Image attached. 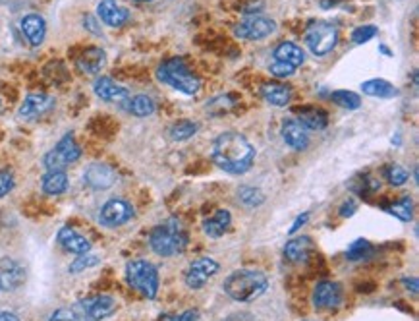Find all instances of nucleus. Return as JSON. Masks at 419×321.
<instances>
[{
  "mask_svg": "<svg viewBox=\"0 0 419 321\" xmlns=\"http://www.w3.org/2000/svg\"><path fill=\"white\" fill-rule=\"evenodd\" d=\"M0 321H20V318L10 310H2L0 311Z\"/></svg>",
  "mask_w": 419,
  "mask_h": 321,
  "instance_id": "nucleus-47",
  "label": "nucleus"
},
{
  "mask_svg": "<svg viewBox=\"0 0 419 321\" xmlns=\"http://www.w3.org/2000/svg\"><path fill=\"white\" fill-rule=\"evenodd\" d=\"M135 215V209L130 201L120 199V197H114L109 199L104 206L101 208L99 213V221H101L104 227H122L126 223H130Z\"/></svg>",
  "mask_w": 419,
  "mask_h": 321,
  "instance_id": "nucleus-9",
  "label": "nucleus"
},
{
  "mask_svg": "<svg viewBox=\"0 0 419 321\" xmlns=\"http://www.w3.org/2000/svg\"><path fill=\"white\" fill-rule=\"evenodd\" d=\"M238 199L246 206V208H259L263 201H265V196L259 188L253 186H242L238 190Z\"/></svg>",
  "mask_w": 419,
  "mask_h": 321,
  "instance_id": "nucleus-33",
  "label": "nucleus"
},
{
  "mask_svg": "<svg viewBox=\"0 0 419 321\" xmlns=\"http://www.w3.org/2000/svg\"><path fill=\"white\" fill-rule=\"evenodd\" d=\"M157 80L174 87L184 95H195L201 89V80L195 76L182 58H168L157 68Z\"/></svg>",
  "mask_w": 419,
  "mask_h": 321,
  "instance_id": "nucleus-4",
  "label": "nucleus"
},
{
  "mask_svg": "<svg viewBox=\"0 0 419 321\" xmlns=\"http://www.w3.org/2000/svg\"><path fill=\"white\" fill-rule=\"evenodd\" d=\"M99 263H101V258L95 256V254H91V252H87V254L78 256L76 261L70 263V273H82V271H87L91 269V267H95V265H99Z\"/></svg>",
  "mask_w": 419,
  "mask_h": 321,
  "instance_id": "nucleus-35",
  "label": "nucleus"
},
{
  "mask_svg": "<svg viewBox=\"0 0 419 321\" xmlns=\"http://www.w3.org/2000/svg\"><path fill=\"white\" fill-rule=\"evenodd\" d=\"M93 91H95V95H97L99 99L106 101V103H120V101H126V99L130 97L128 87L116 83L113 78H109V76L97 78L95 83H93Z\"/></svg>",
  "mask_w": 419,
  "mask_h": 321,
  "instance_id": "nucleus-16",
  "label": "nucleus"
},
{
  "mask_svg": "<svg viewBox=\"0 0 419 321\" xmlns=\"http://www.w3.org/2000/svg\"><path fill=\"white\" fill-rule=\"evenodd\" d=\"M313 304L319 310H332L342 304V287L332 280L319 283L313 290Z\"/></svg>",
  "mask_w": 419,
  "mask_h": 321,
  "instance_id": "nucleus-14",
  "label": "nucleus"
},
{
  "mask_svg": "<svg viewBox=\"0 0 419 321\" xmlns=\"http://www.w3.org/2000/svg\"><path fill=\"white\" fill-rule=\"evenodd\" d=\"M213 161L230 175H244L256 161V149L240 132H225L213 142Z\"/></svg>",
  "mask_w": 419,
  "mask_h": 321,
  "instance_id": "nucleus-1",
  "label": "nucleus"
},
{
  "mask_svg": "<svg viewBox=\"0 0 419 321\" xmlns=\"http://www.w3.org/2000/svg\"><path fill=\"white\" fill-rule=\"evenodd\" d=\"M307 221H309V213H307V211H306V213H302L299 217H296V221H294V225L290 227V230H288V232H290V234H294L296 230H299V228L306 225Z\"/></svg>",
  "mask_w": 419,
  "mask_h": 321,
  "instance_id": "nucleus-43",
  "label": "nucleus"
},
{
  "mask_svg": "<svg viewBox=\"0 0 419 321\" xmlns=\"http://www.w3.org/2000/svg\"><path fill=\"white\" fill-rule=\"evenodd\" d=\"M197 132V124L194 120H176L170 128H168V135L174 142H184V140H190L192 135H195Z\"/></svg>",
  "mask_w": 419,
  "mask_h": 321,
  "instance_id": "nucleus-30",
  "label": "nucleus"
},
{
  "mask_svg": "<svg viewBox=\"0 0 419 321\" xmlns=\"http://www.w3.org/2000/svg\"><path fill=\"white\" fill-rule=\"evenodd\" d=\"M273 58H275L276 63L290 64V66L297 68V66H302V64L306 63V52L302 51L296 43L284 41L280 43L275 51H273Z\"/></svg>",
  "mask_w": 419,
  "mask_h": 321,
  "instance_id": "nucleus-25",
  "label": "nucleus"
},
{
  "mask_svg": "<svg viewBox=\"0 0 419 321\" xmlns=\"http://www.w3.org/2000/svg\"><path fill=\"white\" fill-rule=\"evenodd\" d=\"M230 223H232V215L230 211L226 209H218L215 215H211L209 219L203 221V232L209 236V239H220L225 234L226 230L230 228Z\"/></svg>",
  "mask_w": 419,
  "mask_h": 321,
  "instance_id": "nucleus-26",
  "label": "nucleus"
},
{
  "mask_svg": "<svg viewBox=\"0 0 419 321\" xmlns=\"http://www.w3.org/2000/svg\"><path fill=\"white\" fill-rule=\"evenodd\" d=\"M54 109V99L51 95L45 93H31L23 99V103L20 107V118L23 120H35L43 114L51 113Z\"/></svg>",
  "mask_w": 419,
  "mask_h": 321,
  "instance_id": "nucleus-15",
  "label": "nucleus"
},
{
  "mask_svg": "<svg viewBox=\"0 0 419 321\" xmlns=\"http://www.w3.org/2000/svg\"><path fill=\"white\" fill-rule=\"evenodd\" d=\"M80 157H82V147L78 145L73 134H66L43 157V165L47 170H64L68 165L76 163Z\"/></svg>",
  "mask_w": 419,
  "mask_h": 321,
  "instance_id": "nucleus-7",
  "label": "nucleus"
},
{
  "mask_svg": "<svg viewBox=\"0 0 419 321\" xmlns=\"http://www.w3.org/2000/svg\"><path fill=\"white\" fill-rule=\"evenodd\" d=\"M14 188V177L10 170H0V197L8 196Z\"/></svg>",
  "mask_w": 419,
  "mask_h": 321,
  "instance_id": "nucleus-39",
  "label": "nucleus"
},
{
  "mask_svg": "<svg viewBox=\"0 0 419 321\" xmlns=\"http://www.w3.org/2000/svg\"><path fill=\"white\" fill-rule=\"evenodd\" d=\"M276 32V21L265 16H249L244 21H240L234 27V35L240 39H247V41H261L267 39L269 35Z\"/></svg>",
  "mask_w": 419,
  "mask_h": 321,
  "instance_id": "nucleus-8",
  "label": "nucleus"
},
{
  "mask_svg": "<svg viewBox=\"0 0 419 321\" xmlns=\"http://www.w3.org/2000/svg\"><path fill=\"white\" fill-rule=\"evenodd\" d=\"M126 280L147 300H153L159 292V271L147 259H133L126 265Z\"/></svg>",
  "mask_w": 419,
  "mask_h": 321,
  "instance_id": "nucleus-5",
  "label": "nucleus"
},
{
  "mask_svg": "<svg viewBox=\"0 0 419 321\" xmlns=\"http://www.w3.org/2000/svg\"><path fill=\"white\" fill-rule=\"evenodd\" d=\"M404 285H406V289L411 290V294H418L419 292L418 279H416V277H411V279H404Z\"/></svg>",
  "mask_w": 419,
  "mask_h": 321,
  "instance_id": "nucleus-46",
  "label": "nucleus"
},
{
  "mask_svg": "<svg viewBox=\"0 0 419 321\" xmlns=\"http://www.w3.org/2000/svg\"><path fill=\"white\" fill-rule=\"evenodd\" d=\"M58 242H60V246L66 252L76 254V256H82V254L91 252V242L72 227H62L58 230Z\"/></svg>",
  "mask_w": 419,
  "mask_h": 321,
  "instance_id": "nucleus-18",
  "label": "nucleus"
},
{
  "mask_svg": "<svg viewBox=\"0 0 419 321\" xmlns=\"http://www.w3.org/2000/svg\"><path fill=\"white\" fill-rule=\"evenodd\" d=\"M306 45L315 56H327L338 45V27L330 21H311L306 30Z\"/></svg>",
  "mask_w": 419,
  "mask_h": 321,
  "instance_id": "nucleus-6",
  "label": "nucleus"
},
{
  "mask_svg": "<svg viewBox=\"0 0 419 321\" xmlns=\"http://www.w3.org/2000/svg\"><path fill=\"white\" fill-rule=\"evenodd\" d=\"M149 246L161 258H172L182 254L188 246V232L178 219H168L151 230Z\"/></svg>",
  "mask_w": 419,
  "mask_h": 321,
  "instance_id": "nucleus-3",
  "label": "nucleus"
},
{
  "mask_svg": "<svg viewBox=\"0 0 419 321\" xmlns=\"http://www.w3.org/2000/svg\"><path fill=\"white\" fill-rule=\"evenodd\" d=\"M101 21L97 20L95 16H91V14H87L85 18H83V27L87 30V32L95 33V35H101V25H99Z\"/></svg>",
  "mask_w": 419,
  "mask_h": 321,
  "instance_id": "nucleus-40",
  "label": "nucleus"
},
{
  "mask_svg": "<svg viewBox=\"0 0 419 321\" xmlns=\"http://www.w3.org/2000/svg\"><path fill=\"white\" fill-rule=\"evenodd\" d=\"M116 170L104 163H93L83 173V182L93 190H109L116 184Z\"/></svg>",
  "mask_w": 419,
  "mask_h": 321,
  "instance_id": "nucleus-13",
  "label": "nucleus"
},
{
  "mask_svg": "<svg viewBox=\"0 0 419 321\" xmlns=\"http://www.w3.org/2000/svg\"><path fill=\"white\" fill-rule=\"evenodd\" d=\"M269 70H271V74H273L275 78H280V80L290 78V76L296 74V68H294V66H290V64H284V63H276V60L269 66Z\"/></svg>",
  "mask_w": 419,
  "mask_h": 321,
  "instance_id": "nucleus-38",
  "label": "nucleus"
},
{
  "mask_svg": "<svg viewBox=\"0 0 419 321\" xmlns=\"http://www.w3.org/2000/svg\"><path fill=\"white\" fill-rule=\"evenodd\" d=\"M97 16L109 27H122L130 18V12L120 6L116 0H101L97 6Z\"/></svg>",
  "mask_w": 419,
  "mask_h": 321,
  "instance_id": "nucleus-17",
  "label": "nucleus"
},
{
  "mask_svg": "<svg viewBox=\"0 0 419 321\" xmlns=\"http://www.w3.org/2000/svg\"><path fill=\"white\" fill-rule=\"evenodd\" d=\"M361 91L369 97H378V99H390V97L398 95V89L389 80H383V78H373V80L363 82Z\"/></svg>",
  "mask_w": 419,
  "mask_h": 321,
  "instance_id": "nucleus-29",
  "label": "nucleus"
},
{
  "mask_svg": "<svg viewBox=\"0 0 419 321\" xmlns=\"http://www.w3.org/2000/svg\"><path fill=\"white\" fill-rule=\"evenodd\" d=\"M25 267L14 258H0V292H14L25 283Z\"/></svg>",
  "mask_w": 419,
  "mask_h": 321,
  "instance_id": "nucleus-12",
  "label": "nucleus"
},
{
  "mask_svg": "<svg viewBox=\"0 0 419 321\" xmlns=\"http://www.w3.org/2000/svg\"><path fill=\"white\" fill-rule=\"evenodd\" d=\"M223 321H256V320L251 318V313H232V316H228V318Z\"/></svg>",
  "mask_w": 419,
  "mask_h": 321,
  "instance_id": "nucleus-45",
  "label": "nucleus"
},
{
  "mask_svg": "<svg viewBox=\"0 0 419 321\" xmlns=\"http://www.w3.org/2000/svg\"><path fill=\"white\" fill-rule=\"evenodd\" d=\"M282 140L296 151H304L309 145V132L297 122L296 118H288L282 124Z\"/></svg>",
  "mask_w": 419,
  "mask_h": 321,
  "instance_id": "nucleus-20",
  "label": "nucleus"
},
{
  "mask_svg": "<svg viewBox=\"0 0 419 321\" xmlns=\"http://www.w3.org/2000/svg\"><path fill=\"white\" fill-rule=\"evenodd\" d=\"M269 289V279L265 273L257 269H240L228 275L223 290L234 302H251L259 298Z\"/></svg>",
  "mask_w": 419,
  "mask_h": 321,
  "instance_id": "nucleus-2",
  "label": "nucleus"
},
{
  "mask_svg": "<svg viewBox=\"0 0 419 321\" xmlns=\"http://www.w3.org/2000/svg\"><path fill=\"white\" fill-rule=\"evenodd\" d=\"M330 101L346 111H356L361 107V99H359L358 93L354 91H348V89H338V91H332L330 93Z\"/></svg>",
  "mask_w": 419,
  "mask_h": 321,
  "instance_id": "nucleus-31",
  "label": "nucleus"
},
{
  "mask_svg": "<svg viewBox=\"0 0 419 321\" xmlns=\"http://www.w3.org/2000/svg\"><path fill=\"white\" fill-rule=\"evenodd\" d=\"M387 211H389L390 215H394L398 221H402V223H408V221H411V215H414V201L409 197H402L400 201L389 206Z\"/></svg>",
  "mask_w": 419,
  "mask_h": 321,
  "instance_id": "nucleus-34",
  "label": "nucleus"
},
{
  "mask_svg": "<svg viewBox=\"0 0 419 321\" xmlns=\"http://www.w3.org/2000/svg\"><path fill=\"white\" fill-rule=\"evenodd\" d=\"M41 188L47 196H60L70 188V178L66 170H47L41 180Z\"/></svg>",
  "mask_w": 419,
  "mask_h": 321,
  "instance_id": "nucleus-27",
  "label": "nucleus"
},
{
  "mask_svg": "<svg viewBox=\"0 0 419 321\" xmlns=\"http://www.w3.org/2000/svg\"><path fill=\"white\" fill-rule=\"evenodd\" d=\"M78 68L82 70L83 74H89V76H95L102 70V66L106 63V54L102 49L99 47H89L78 56Z\"/></svg>",
  "mask_w": 419,
  "mask_h": 321,
  "instance_id": "nucleus-22",
  "label": "nucleus"
},
{
  "mask_svg": "<svg viewBox=\"0 0 419 321\" xmlns=\"http://www.w3.org/2000/svg\"><path fill=\"white\" fill-rule=\"evenodd\" d=\"M378 33V27L377 25H359V27H356L354 32H352V43L354 45H363V43L371 41L373 37H377Z\"/></svg>",
  "mask_w": 419,
  "mask_h": 321,
  "instance_id": "nucleus-37",
  "label": "nucleus"
},
{
  "mask_svg": "<svg viewBox=\"0 0 419 321\" xmlns=\"http://www.w3.org/2000/svg\"><path fill=\"white\" fill-rule=\"evenodd\" d=\"M176 321H201V318H199V311L197 310H185Z\"/></svg>",
  "mask_w": 419,
  "mask_h": 321,
  "instance_id": "nucleus-44",
  "label": "nucleus"
},
{
  "mask_svg": "<svg viewBox=\"0 0 419 321\" xmlns=\"http://www.w3.org/2000/svg\"><path fill=\"white\" fill-rule=\"evenodd\" d=\"M261 97L269 104L286 107L290 103V99H292V89H290V85H286V83L269 82L263 83V87H261Z\"/></svg>",
  "mask_w": 419,
  "mask_h": 321,
  "instance_id": "nucleus-23",
  "label": "nucleus"
},
{
  "mask_svg": "<svg viewBox=\"0 0 419 321\" xmlns=\"http://www.w3.org/2000/svg\"><path fill=\"white\" fill-rule=\"evenodd\" d=\"M297 122L306 128L307 132H321L328 126V114L323 109L317 107H304V109H296Z\"/></svg>",
  "mask_w": 419,
  "mask_h": 321,
  "instance_id": "nucleus-21",
  "label": "nucleus"
},
{
  "mask_svg": "<svg viewBox=\"0 0 419 321\" xmlns=\"http://www.w3.org/2000/svg\"><path fill=\"white\" fill-rule=\"evenodd\" d=\"M373 254V244L367 240L358 239L356 242L350 244V248L346 250V258L350 261H361V259H367Z\"/></svg>",
  "mask_w": 419,
  "mask_h": 321,
  "instance_id": "nucleus-32",
  "label": "nucleus"
},
{
  "mask_svg": "<svg viewBox=\"0 0 419 321\" xmlns=\"http://www.w3.org/2000/svg\"><path fill=\"white\" fill-rule=\"evenodd\" d=\"M135 2H153V0H135Z\"/></svg>",
  "mask_w": 419,
  "mask_h": 321,
  "instance_id": "nucleus-48",
  "label": "nucleus"
},
{
  "mask_svg": "<svg viewBox=\"0 0 419 321\" xmlns=\"http://www.w3.org/2000/svg\"><path fill=\"white\" fill-rule=\"evenodd\" d=\"M124 109L130 114H133V116H137V118H147V116H151L157 111V104H155V101L149 95L139 93L133 95V97H128V101L124 103Z\"/></svg>",
  "mask_w": 419,
  "mask_h": 321,
  "instance_id": "nucleus-28",
  "label": "nucleus"
},
{
  "mask_svg": "<svg viewBox=\"0 0 419 321\" xmlns=\"http://www.w3.org/2000/svg\"><path fill=\"white\" fill-rule=\"evenodd\" d=\"M76 310L80 311V316L85 321H102L116 310V300L113 296L99 294V296L83 298V300L78 302Z\"/></svg>",
  "mask_w": 419,
  "mask_h": 321,
  "instance_id": "nucleus-10",
  "label": "nucleus"
},
{
  "mask_svg": "<svg viewBox=\"0 0 419 321\" xmlns=\"http://www.w3.org/2000/svg\"><path fill=\"white\" fill-rule=\"evenodd\" d=\"M385 177L390 186H402L409 180V173L400 165H389L385 168Z\"/></svg>",
  "mask_w": 419,
  "mask_h": 321,
  "instance_id": "nucleus-36",
  "label": "nucleus"
},
{
  "mask_svg": "<svg viewBox=\"0 0 419 321\" xmlns=\"http://www.w3.org/2000/svg\"><path fill=\"white\" fill-rule=\"evenodd\" d=\"M313 250V242L309 236H297V239L288 240L286 246H284V258L290 263H304L309 258Z\"/></svg>",
  "mask_w": 419,
  "mask_h": 321,
  "instance_id": "nucleus-24",
  "label": "nucleus"
},
{
  "mask_svg": "<svg viewBox=\"0 0 419 321\" xmlns=\"http://www.w3.org/2000/svg\"><path fill=\"white\" fill-rule=\"evenodd\" d=\"M218 269H220V265L213 258L195 259V261L190 263V267L184 273L185 285L194 290L203 289L205 285H207V280L211 279V277H215Z\"/></svg>",
  "mask_w": 419,
  "mask_h": 321,
  "instance_id": "nucleus-11",
  "label": "nucleus"
},
{
  "mask_svg": "<svg viewBox=\"0 0 419 321\" xmlns=\"http://www.w3.org/2000/svg\"><path fill=\"white\" fill-rule=\"evenodd\" d=\"M356 209H358L356 201H354V199H346V201L342 203V208H340V217H352V215L356 213Z\"/></svg>",
  "mask_w": 419,
  "mask_h": 321,
  "instance_id": "nucleus-42",
  "label": "nucleus"
},
{
  "mask_svg": "<svg viewBox=\"0 0 419 321\" xmlns=\"http://www.w3.org/2000/svg\"><path fill=\"white\" fill-rule=\"evenodd\" d=\"M21 33L25 35V39L31 47H39L45 41L47 35V23L45 18L39 14H27L21 18Z\"/></svg>",
  "mask_w": 419,
  "mask_h": 321,
  "instance_id": "nucleus-19",
  "label": "nucleus"
},
{
  "mask_svg": "<svg viewBox=\"0 0 419 321\" xmlns=\"http://www.w3.org/2000/svg\"><path fill=\"white\" fill-rule=\"evenodd\" d=\"M49 321H78V316L72 310H64L62 308V310L54 311Z\"/></svg>",
  "mask_w": 419,
  "mask_h": 321,
  "instance_id": "nucleus-41",
  "label": "nucleus"
}]
</instances>
